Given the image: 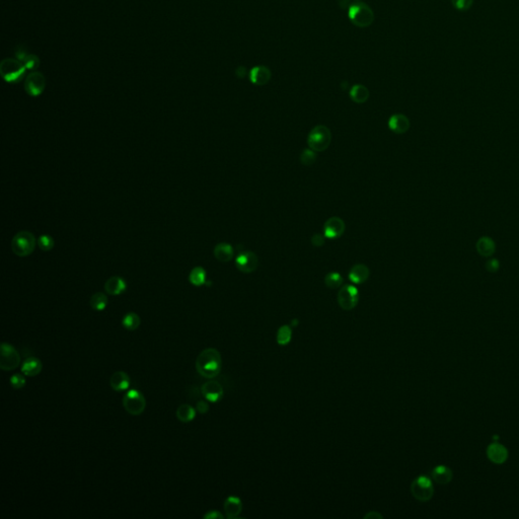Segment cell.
Here are the masks:
<instances>
[{
    "mask_svg": "<svg viewBox=\"0 0 519 519\" xmlns=\"http://www.w3.org/2000/svg\"><path fill=\"white\" fill-rule=\"evenodd\" d=\"M222 367V359L218 350L207 348L203 350L196 359V369L198 373L205 378L216 377Z\"/></svg>",
    "mask_w": 519,
    "mask_h": 519,
    "instance_id": "cell-1",
    "label": "cell"
},
{
    "mask_svg": "<svg viewBox=\"0 0 519 519\" xmlns=\"http://www.w3.org/2000/svg\"><path fill=\"white\" fill-rule=\"evenodd\" d=\"M348 15L352 23L358 27H367L374 21V13L372 9L364 2L351 4Z\"/></svg>",
    "mask_w": 519,
    "mask_h": 519,
    "instance_id": "cell-2",
    "label": "cell"
},
{
    "mask_svg": "<svg viewBox=\"0 0 519 519\" xmlns=\"http://www.w3.org/2000/svg\"><path fill=\"white\" fill-rule=\"evenodd\" d=\"M36 243L38 241L31 232L19 231L11 240V249L17 256H27L34 250Z\"/></svg>",
    "mask_w": 519,
    "mask_h": 519,
    "instance_id": "cell-3",
    "label": "cell"
},
{
    "mask_svg": "<svg viewBox=\"0 0 519 519\" xmlns=\"http://www.w3.org/2000/svg\"><path fill=\"white\" fill-rule=\"evenodd\" d=\"M331 134L329 129L323 125L315 126L307 137V144L313 151H324L330 144Z\"/></svg>",
    "mask_w": 519,
    "mask_h": 519,
    "instance_id": "cell-4",
    "label": "cell"
},
{
    "mask_svg": "<svg viewBox=\"0 0 519 519\" xmlns=\"http://www.w3.org/2000/svg\"><path fill=\"white\" fill-rule=\"evenodd\" d=\"M25 66L15 59H5L0 65V72L7 82H18L25 74Z\"/></svg>",
    "mask_w": 519,
    "mask_h": 519,
    "instance_id": "cell-5",
    "label": "cell"
},
{
    "mask_svg": "<svg viewBox=\"0 0 519 519\" xmlns=\"http://www.w3.org/2000/svg\"><path fill=\"white\" fill-rule=\"evenodd\" d=\"M411 493L420 502L429 501L434 493L432 480L426 475H419L411 484Z\"/></svg>",
    "mask_w": 519,
    "mask_h": 519,
    "instance_id": "cell-6",
    "label": "cell"
},
{
    "mask_svg": "<svg viewBox=\"0 0 519 519\" xmlns=\"http://www.w3.org/2000/svg\"><path fill=\"white\" fill-rule=\"evenodd\" d=\"M123 405L130 415L139 416L146 407V400L140 391L131 389L124 395Z\"/></svg>",
    "mask_w": 519,
    "mask_h": 519,
    "instance_id": "cell-7",
    "label": "cell"
},
{
    "mask_svg": "<svg viewBox=\"0 0 519 519\" xmlns=\"http://www.w3.org/2000/svg\"><path fill=\"white\" fill-rule=\"evenodd\" d=\"M20 364L19 353L9 344L2 343L0 347V368L4 371H11Z\"/></svg>",
    "mask_w": 519,
    "mask_h": 519,
    "instance_id": "cell-8",
    "label": "cell"
},
{
    "mask_svg": "<svg viewBox=\"0 0 519 519\" xmlns=\"http://www.w3.org/2000/svg\"><path fill=\"white\" fill-rule=\"evenodd\" d=\"M338 303L344 310H352L359 300L358 289L353 285H345L338 292Z\"/></svg>",
    "mask_w": 519,
    "mask_h": 519,
    "instance_id": "cell-9",
    "label": "cell"
},
{
    "mask_svg": "<svg viewBox=\"0 0 519 519\" xmlns=\"http://www.w3.org/2000/svg\"><path fill=\"white\" fill-rule=\"evenodd\" d=\"M46 87L45 76L40 72L29 73L24 80V89L30 96H39Z\"/></svg>",
    "mask_w": 519,
    "mask_h": 519,
    "instance_id": "cell-10",
    "label": "cell"
},
{
    "mask_svg": "<svg viewBox=\"0 0 519 519\" xmlns=\"http://www.w3.org/2000/svg\"><path fill=\"white\" fill-rule=\"evenodd\" d=\"M258 264L257 256L252 251H243L239 253L235 260L236 268L242 273L253 272Z\"/></svg>",
    "mask_w": 519,
    "mask_h": 519,
    "instance_id": "cell-11",
    "label": "cell"
},
{
    "mask_svg": "<svg viewBox=\"0 0 519 519\" xmlns=\"http://www.w3.org/2000/svg\"><path fill=\"white\" fill-rule=\"evenodd\" d=\"M201 392H202L203 396L211 402H216V401L220 400L224 393L222 385L218 381H215V380H210V381L205 382L201 386Z\"/></svg>",
    "mask_w": 519,
    "mask_h": 519,
    "instance_id": "cell-12",
    "label": "cell"
},
{
    "mask_svg": "<svg viewBox=\"0 0 519 519\" xmlns=\"http://www.w3.org/2000/svg\"><path fill=\"white\" fill-rule=\"evenodd\" d=\"M345 223L339 217H330L323 226V232L325 237L335 239L340 237L345 232Z\"/></svg>",
    "mask_w": 519,
    "mask_h": 519,
    "instance_id": "cell-13",
    "label": "cell"
},
{
    "mask_svg": "<svg viewBox=\"0 0 519 519\" xmlns=\"http://www.w3.org/2000/svg\"><path fill=\"white\" fill-rule=\"evenodd\" d=\"M487 455L492 462L501 464L506 461L508 457V451L504 445L498 442H494L488 446Z\"/></svg>",
    "mask_w": 519,
    "mask_h": 519,
    "instance_id": "cell-14",
    "label": "cell"
},
{
    "mask_svg": "<svg viewBox=\"0 0 519 519\" xmlns=\"http://www.w3.org/2000/svg\"><path fill=\"white\" fill-rule=\"evenodd\" d=\"M272 77L271 70L266 66H256L249 71V80L255 85L267 84Z\"/></svg>",
    "mask_w": 519,
    "mask_h": 519,
    "instance_id": "cell-15",
    "label": "cell"
},
{
    "mask_svg": "<svg viewBox=\"0 0 519 519\" xmlns=\"http://www.w3.org/2000/svg\"><path fill=\"white\" fill-rule=\"evenodd\" d=\"M388 127L396 134H403L410 128V120L402 114H395L389 118Z\"/></svg>",
    "mask_w": 519,
    "mask_h": 519,
    "instance_id": "cell-16",
    "label": "cell"
},
{
    "mask_svg": "<svg viewBox=\"0 0 519 519\" xmlns=\"http://www.w3.org/2000/svg\"><path fill=\"white\" fill-rule=\"evenodd\" d=\"M127 289L125 280L119 276L108 278L104 283V290L109 295H120Z\"/></svg>",
    "mask_w": 519,
    "mask_h": 519,
    "instance_id": "cell-17",
    "label": "cell"
},
{
    "mask_svg": "<svg viewBox=\"0 0 519 519\" xmlns=\"http://www.w3.org/2000/svg\"><path fill=\"white\" fill-rule=\"evenodd\" d=\"M223 508H224L226 517L228 519L236 518L240 514V512L242 510L241 500L238 497H236V496H229L225 500Z\"/></svg>",
    "mask_w": 519,
    "mask_h": 519,
    "instance_id": "cell-18",
    "label": "cell"
},
{
    "mask_svg": "<svg viewBox=\"0 0 519 519\" xmlns=\"http://www.w3.org/2000/svg\"><path fill=\"white\" fill-rule=\"evenodd\" d=\"M130 377L129 375L124 371H117L115 372L109 379L110 387L116 391H124L129 388L130 386Z\"/></svg>",
    "mask_w": 519,
    "mask_h": 519,
    "instance_id": "cell-19",
    "label": "cell"
},
{
    "mask_svg": "<svg viewBox=\"0 0 519 519\" xmlns=\"http://www.w3.org/2000/svg\"><path fill=\"white\" fill-rule=\"evenodd\" d=\"M42 369H43V364L35 357H28V358H26L23 361L22 366H21V372L25 376H29V377L36 376L38 374L41 373Z\"/></svg>",
    "mask_w": 519,
    "mask_h": 519,
    "instance_id": "cell-20",
    "label": "cell"
},
{
    "mask_svg": "<svg viewBox=\"0 0 519 519\" xmlns=\"http://www.w3.org/2000/svg\"><path fill=\"white\" fill-rule=\"evenodd\" d=\"M370 271L365 265L357 264L350 270L349 279L355 284H362L368 279Z\"/></svg>",
    "mask_w": 519,
    "mask_h": 519,
    "instance_id": "cell-21",
    "label": "cell"
},
{
    "mask_svg": "<svg viewBox=\"0 0 519 519\" xmlns=\"http://www.w3.org/2000/svg\"><path fill=\"white\" fill-rule=\"evenodd\" d=\"M476 251L481 256H491L496 250L495 241L489 236H481L478 238L475 244Z\"/></svg>",
    "mask_w": 519,
    "mask_h": 519,
    "instance_id": "cell-22",
    "label": "cell"
},
{
    "mask_svg": "<svg viewBox=\"0 0 519 519\" xmlns=\"http://www.w3.org/2000/svg\"><path fill=\"white\" fill-rule=\"evenodd\" d=\"M233 248L229 243H218L214 248V256L222 263H227L233 257Z\"/></svg>",
    "mask_w": 519,
    "mask_h": 519,
    "instance_id": "cell-23",
    "label": "cell"
},
{
    "mask_svg": "<svg viewBox=\"0 0 519 519\" xmlns=\"http://www.w3.org/2000/svg\"><path fill=\"white\" fill-rule=\"evenodd\" d=\"M432 477L436 483L446 485L452 479V471L448 466L438 465L432 470Z\"/></svg>",
    "mask_w": 519,
    "mask_h": 519,
    "instance_id": "cell-24",
    "label": "cell"
},
{
    "mask_svg": "<svg viewBox=\"0 0 519 519\" xmlns=\"http://www.w3.org/2000/svg\"><path fill=\"white\" fill-rule=\"evenodd\" d=\"M350 97L356 103H363L369 98V90L362 84H356L350 90Z\"/></svg>",
    "mask_w": 519,
    "mask_h": 519,
    "instance_id": "cell-25",
    "label": "cell"
},
{
    "mask_svg": "<svg viewBox=\"0 0 519 519\" xmlns=\"http://www.w3.org/2000/svg\"><path fill=\"white\" fill-rule=\"evenodd\" d=\"M176 418L181 423H188L195 419L196 410L190 404H181L176 409Z\"/></svg>",
    "mask_w": 519,
    "mask_h": 519,
    "instance_id": "cell-26",
    "label": "cell"
},
{
    "mask_svg": "<svg viewBox=\"0 0 519 519\" xmlns=\"http://www.w3.org/2000/svg\"><path fill=\"white\" fill-rule=\"evenodd\" d=\"M189 280L191 282L192 285L194 286H202L206 283V271L204 268L202 267H196L194 268L190 275H189Z\"/></svg>",
    "mask_w": 519,
    "mask_h": 519,
    "instance_id": "cell-27",
    "label": "cell"
},
{
    "mask_svg": "<svg viewBox=\"0 0 519 519\" xmlns=\"http://www.w3.org/2000/svg\"><path fill=\"white\" fill-rule=\"evenodd\" d=\"M89 305L93 310L101 311L103 310L107 305V297L102 292H96L94 293L89 300Z\"/></svg>",
    "mask_w": 519,
    "mask_h": 519,
    "instance_id": "cell-28",
    "label": "cell"
},
{
    "mask_svg": "<svg viewBox=\"0 0 519 519\" xmlns=\"http://www.w3.org/2000/svg\"><path fill=\"white\" fill-rule=\"evenodd\" d=\"M291 339H292V329L289 325L284 324L278 328L277 337H276L278 345L286 346L290 343Z\"/></svg>",
    "mask_w": 519,
    "mask_h": 519,
    "instance_id": "cell-29",
    "label": "cell"
},
{
    "mask_svg": "<svg viewBox=\"0 0 519 519\" xmlns=\"http://www.w3.org/2000/svg\"><path fill=\"white\" fill-rule=\"evenodd\" d=\"M140 322H141L140 321V317L135 312L127 313L124 316L123 320H122V324L128 330H135V329H137L139 327V325H140Z\"/></svg>",
    "mask_w": 519,
    "mask_h": 519,
    "instance_id": "cell-30",
    "label": "cell"
},
{
    "mask_svg": "<svg viewBox=\"0 0 519 519\" xmlns=\"http://www.w3.org/2000/svg\"><path fill=\"white\" fill-rule=\"evenodd\" d=\"M324 283H325L326 287H328L330 289H336V288H339L342 285L343 278H342V276L339 273L331 272V273H328L325 276Z\"/></svg>",
    "mask_w": 519,
    "mask_h": 519,
    "instance_id": "cell-31",
    "label": "cell"
},
{
    "mask_svg": "<svg viewBox=\"0 0 519 519\" xmlns=\"http://www.w3.org/2000/svg\"><path fill=\"white\" fill-rule=\"evenodd\" d=\"M38 245L39 247L44 250V251H49L51 250L54 245H55V241L53 239V237L51 235H48V234H44L42 236L39 237L38 239Z\"/></svg>",
    "mask_w": 519,
    "mask_h": 519,
    "instance_id": "cell-32",
    "label": "cell"
},
{
    "mask_svg": "<svg viewBox=\"0 0 519 519\" xmlns=\"http://www.w3.org/2000/svg\"><path fill=\"white\" fill-rule=\"evenodd\" d=\"M315 159H316L315 151H313L310 148L303 150V152L300 155V161L304 165H311L315 161Z\"/></svg>",
    "mask_w": 519,
    "mask_h": 519,
    "instance_id": "cell-33",
    "label": "cell"
},
{
    "mask_svg": "<svg viewBox=\"0 0 519 519\" xmlns=\"http://www.w3.org/2000/svg\"><path fill=\"white\" fill-rule=\"evenodd\" d=\"M21 63L25 66L26 69L33 70V69H35L39 66L40 61H39V58L35 55L27 54V56L21 61Z\"/></svg>",
    "mask_w": 519,
    "mask_h": 519,
    "instance_id": "cell-34",
    "label": "cell"
},
{
    "mask_svg": "<svg viewBox=\"0 0 519 519\" xmlns=\"http://www.w3.org/2000/svg\"><path fill=\"white\" fill-rule=\"evenodd\" d=\"M10 384L15 389H20L25 385V378L22 374L16 373L10 377Z\"/></svg>",
    "mask_w": 519,
    "mask_h": 519,
    "instance_id": "cell-35",
    "label": "cell"
},
{
    "mask_svg": "<svg viewBox=\"0 0 519 519\" xmlns=\"http://www.w3.org/2000/svg\"><path fill=\"white\" fill-rule=\"evenodd\" d=\"M451 2L458 10H467L472 4V0H451Z\"/></svg>",
    "mask_w": 519,
    "mask_h": 519,
    "instance_id": "cell-36",
    "label": "cell"
},
{
    "mask_svg": "<svg viewBox=\"0 0 519 519\" xmlns=\"http://www.w3.org/2000/svg\"><path fill=\"white\" fill-rule=\"evenodd\" d=\"M500 268V263L497 258H491L486 263V269L490 273H496Z\"/></svg>",
    "mask_w": 519,
    "mask_h": 519,
    "instance_id": "cell-37",
    "label": "cell"
},
{
    "mask_svg": "<svg viewBox=\"0 0 519 519\" xmlns=\"http://www.w3.org/2000/svg\"><path fill=\"white\" fill-rule=\"evenodd\" d=\"M204 518L205 519H223L224 516L217 510H212V511H209L208 513H206L204 515Z\"/></svg>",
    "mask_w": 519,
    "mask_h": 519,
    "instance_id": "cell-38",
    "label": "cell"
},
{
    "mask_svg": "<svg viewBox=\"0 0 519 519\" xmlns=\"http://www.w3.org/2000/svg\"><path fill=\"white\" fill-rule=\"evenodd\" d=\"M196 409L200 414H206L209 411V404L205 400H199L197 402Z\"/></svg>",
    "mask_w": 519,
    "mask_h": 519,
    "instance_id": "cell-39",
    "label": "cell"
},
{
    "mask_svg": "<svg viewBox=\"0 0 519 519\" xmlns=\"http://www.w3.org/2000/svg\"><path fill=\"white\" fill-rule=\"evenodd\" d=\"M311 242H312V244H313L314 246L318 247V246L323 245V243H324V238H323V236H322V235H320V234H314V235L311 237Z\"/></svg>",
    "mask_w": 519,
    "mask_h": 519,
    "instance_id": "cell-40",
    "label": "cell"
},
{
    "mask_svg": "<svg viewBox=\"0 0 519 519\" xmlns=\"http://www.w3.org/2000/svg\"><path fill=\"white\" fill-rule=\"evenodd\" d=\"M383 516L377 512V511H370L367 514H365L364 519H382Z\"/></svg>",
    "mask_w": 519,
    "mask_h": 519,
    "instance_id": "cell-41",
    "label": "cell"
},
{
    "mask_svg": "<svg viewBox=\"0 0 519 519\" xmlns=\"http://www.w3.org/2000/svg\"><path fill=\"white\" fill-rule=\"evenodd\" d=\"M245 74H246V68H245V67L240 66V67H238V68H237V70H236V75H237L239 78L244 77V76H245Z\"/></svg>",
    "mask_w": 519,
    "mask_h": 519,
    "instance_id": "cell-42",
    "label": "cell"
},
{
    "mask_svg": "<svg viewBox=\"0 0 519 519\" xmlns=\"http://www.w3.org/2000/svg\"><path fill=\"white\" fill-rule=\"evenodd\" d=\"M297 323H298V320H295V319H294V320L292 321V325H293V326H296V325H297Z\"/></svg>",
    "mask_w": 519,
    "mask_h": 519,
    "instance_id": "cell-43",
    "label": "cell"
}]
</instances>
